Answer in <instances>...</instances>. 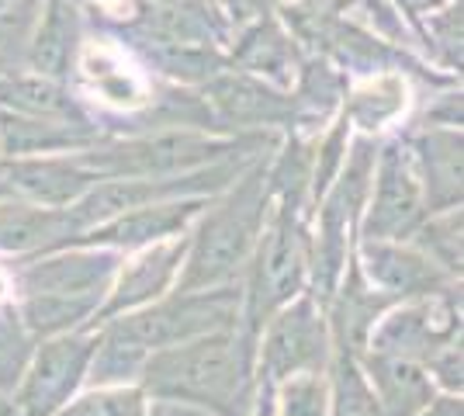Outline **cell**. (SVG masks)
<instances>
[{
	"mask_svg": "<svg viewBox=\"0 0 464 416\" xmlns=\"http://www.w3.org/2000/svg\"><path fill=\"white\" fill-rule=\"evenodd\" d=\"M150 402L142 385H83L53 416H146Z\"/></svg>",
	"mask_w": 464,
	"mask_h": 416,
	"instance_id": "cell-22",
	"label": "cell"
},
{
	"mask_svg": "<svg viewBox=\"0 0 464 416\" xmlns=\"http://www.w3.org/2000/svg\"><path fill=\"white\" fill-rule=\"evenodd\" d=\"M326 378H329V416H385L357 354H347V351H336L333 347Z\"/></svg>",
	"mask_w": 464,
	"mask_h": 416,
	"instance_id": "cell-20",
	"label": "cell"
},
{
	"mask_svg": "<svg viewBox=\"0 0 464 416\" xmlns=\"http://www.w3.org/2000/svg\"><path fill=\"white\" fill-rule=\"evenodd\" d=\"M246 416H277V413H274L271 392H267V385H264V382L256 385V396H253V402H250V410H246Z\"/></svg>",
	"mask_w": 464,
	"mask_h": 416,
	"instance_id": "cell-29",
	"label": "cell"
},
{
	"mask_svg": "<svg viewBox=\"0 0 464 416\" xmlns=\"http://www.w3.org/2000/svg\"><path fill=\"white\" fill-rule=\"evenodd\" d=\"M146 416H212L205 410H194V406H184V402H167V399H153L150 402V413Z\"/></svg>",
	"mask_w": 464,
	"mask_h": 416,
	"instance_id": "cell-28",
	"label": "cell"
},
{
	"mask_svg": "<svg viewBox=\"0 0 464 416\" xmlns=\"http://www.w3.org/2000/svg\"><path fill=\"white\" fill-rule=\"evenodd\" d=\"M426 375L433 378L437 392L447 396H464V337L450 340L447 347H440L437 354L423 364Z\"/></svg>",
	"mask_w": 464,
	"mask_h": 416,
	"instance_id": "cell-26",
	"label": "cell"
},
{
	"mask_svg": "<svg viewBox=\"0 0 464 416\" xmlns=\"http://www.w3.org/2000/svg\"><path fill=\"white\" fill-rule=\"evenodd\" d=\"M353 264L361 267L368 285L395 302L461 285L458 277L444 275L426 254H420L409 239H357Z\"/></svg>",
	"mask_w": 464,
	"mask_h": 416,
	"instance_id": "cell-11",
	"label": "cell"
},
{
	"mask_svg": "<svg viewBox=\"0 0 464 416\" xmlns=\"http://www.w3.org/2000/svg\"><path fill=\"white\" fill-rule=\"evenodd\" d=\"M361 368H364L385 416H416L437 396V385L420 361L385 354V351H364Z\"/></svg>",
	"mask_w": 464,
	"mask_h": 416,
	"instance_id": "cell-16",
	"label": "cell"
},
{
	"mask_svg": "<svg viewBox=\"0 0 464 416\" xmlns=\"http://www.w3.org/2000/svg\"><path fill=\"white\" fill-rule=\"evenodd\" d=\"M0 416H21L18 406H14V402H11L7 396H0Z\"/></svg>",
	"mask_w": 464,
	"mask_h": 416,
	"instance_id": "cell-30",
	"label": "cell"
},
{
	"mask_svg": "<svg viewBox=\"0 0 464 416\" xmlns=\"http://www.w3.org/2000/svg\"><path fill=\"white\" fill-rule=\"evenodd\" d=\"M39 340L28 334L11 298H0V396L11 399Z\"/></svg>",
	"mask_w": 464,
	"mask_h": 416,
	"instance_id": "cell-24",
	"label": "cell"
},
{
	"mask_svg": "<svg viewBox=\"0 0 464 416\" xmlns=\"http://www.w3.org/2000/svg\"><path fill=\"white\" fill-rule=\"evenodd\" d=\"M409 243L433 260L444 275L458 277L464 275V216L458 208H437L426 212V218L409 233Z\"/></svg>",
	"mask_w": 464,
	"mask_h": 416,
	"instance_id": "cell-19",
	"label": "cell"
},
{
	"mask_svg": "<svg viewBox=\"0 0 464 416\" xmlns=\"http://www.w3.org/2000/svg\"><path fill=\"white\" fill-rule=\"evenodd\" d=\"M139 385L150 399L184 402L212 416H246L256 396V330L236 323L205 337L153 351Z\"/></svg>",
	"mask_w": 464,
	"mask_h": 416,
	"instance_id": "cell-1",
	"label": "cell"
},
{
	"mask_svg": "<svg viewBox=\"0 0 464 416\" xmlns=\"http://www.w3.org/2000/svg\"><path fill=\"white\" fill-rule=\"evenodd\" d=\"M388 305H395V298L378 292L374 285L364 281L361 267L350 257L347 271L340 277V285L333 288L326 302L329 334H333V347L347 351V354H364L368 351L371 330L378 326V319L388 313Z\"/></svg>",
	"mask_w": 464,
	"mask_h": 416,
	"instance_id": "cell-14",
	"label": "cell"
},
{
	"mask_svg": "<svg viewBox=\"0 0 464 416\" xmlns=\"http://www.w3.org/2000/svg\"><path fill=\"white\" fill-rule=\"evenodd\" d=\"M333 357L326 305L315 295L288 298L256 326V378L274 385L298 372H326Z\"/></svg>",
	"mask_w": 464,
	"mask_h": 416,
	"instance_id": "cell-6",
	"label": "cell"
},
{
	"mask_svg": "<svg viewBox=\"0 0 464 416\" xmlns=\"http://www.w3.org/2000/svg\"><path fill=\"white\" fill-rule=\"evenodd\" d=\"M416 416H464V396H447V392H437V396L430 399Z\"/></svg>",
	"mask_w": 464,
	"mask_h": 416,
	"instance_id": "cell-27",
	"label": "cell"
},
{
	"mask_svg": "<svg viewBox=\"0 0 464 416\" xmlns=\"http://www.w3.org/2000/svg\"><path fill=\"white\" fill-rule=\"evenodd\" d=\"M271 180L267 167L256 163L205 201L194 226L188 229V250L180 264L177 288H218L239 285L250 264L264 222L271 216Z\"/></svg>",
	"mask_w": 464,
	"mask_h": 416,
	"instance_id": "cell-3",
	"label": "cell"
},
{
	"mask_svg": "<svg viewBox=\"0 0 464 416\" xmlns=\"http://www.w3.org/2000/svg\"><path fill=\"white\" fill-rule=\"evenodd\" d=\"M215 104L232 115V119H264L267 111L274 108V101L260 91V87H253L246 80L239 77H229L222 80V83H215Z\"/></svg>",
	"mask_w": 464,
	"mask_h": 416,
	"instance_id": "cell-25",
	"label": "cell"
},
{
	"mask_svg": "<svg viewBox=\"0 0 464 416\" xmlns=\"http://www.w3.org/2000/svg\"><path fill=\"white\" fill-rule=\"evenodd\" d=\"M184 250H188V233L121 254L115 281L108 288V298H104V305L97 313L94 326L111 316H121V313L142 309V305H150L156 298H163L170 288H177Z\"/></svg>",
	"mask_w": 464,
	"mask_h": 416,
	"instance_id": "cell-10",
	"label": "cell"
},
{
	"mask_svg": "<svg viewBox=\"0 0 464 416\" xmlns=\"http://www.w3.org/2000/svg\"><path fill=\"white\" fill-rule=\"evenodd\" d=\"M208 198H167V201H150L129 208L121 216L108 218L101 226L83 229L80 237H73L70 243H87V247H108L118 254H129L139 247H153L163 239L184 237L194 226L198 212L205 208Z\"/></svg>",
	"mask_w": 464,
	"mask_h": 416,
	"instance_id": "cell-12",
	"label": "cell"
},
{
	"mask_svg": "<svg viewBox=\"0 0 464 416\" xmlns=\"http://www.w3.org/2000/svg\"><path fill=\"white\" fill-rule=\"evenodd\" d=\"M4 178L14 198L35 201L45 208H70L94 188L101 174L87 157H14L4 160Z\"/></svg>",
	"mask_w": 464,
	"mask_h": 416,
	"instance_id": "cell-13",
	"label": "cell"
},
{
	"mask_svg": "<svg viewBox=\"0 0 464 416\" xmlns=\"http://www.w3.org/2000/svg\"><path fill=\"white\" fill-rule=\"evenodd\" d=\"M461 285H454L444 292L402 298V302L388 305V313L371 330L368 351H385V354H399L426 364L450 340H461Z\"/></svg>",
	"mask_w": 464,
	"mask_h": 416,
	"instance_id": "cell-7",
	"label": "cell"
},
{
	"mask_svg": "<svg viewBox=\"0 0 464 416\" xmlns=\"http://www.w3.org/2000/svg\"><path fill=\"white\" fill-rule=\"evenodd\" d=\"M426 195L412 153L402 146H385L371 167V188L357 239H409L426 218Z\"/></svg>",
	"mask_w": 464,
	"mask_h": 416,
	"instance_id": "cell-9",
	"label": "cell"
},
{
	"mask_svg": "<svg viewBox=\"0 0 464 416\" xmlns=\"http://www.w3.org/2000/svg\"><path fill=\"white\" fill-rule=\"evenodd\" d=\"M312 260V205L291 198H274L264 233L256 239L246 271L239 277L243 288V319L256 330L277 305L302 295L309 288Z\"/></svg>",
	"mask_w": 464,
	"mask_h": 416,
	"instance_id": "cell-4",
	"label": "cell"
},
{
	"mask_svg": "<svg viewBox=\"0 0 464 416\" xmlns=\"http://www.w3.org/2000/svg\"><path fill=\"white\" fill-rule=\"evenodd\" d=\"M0 108L28 115V119H49V121H70L73 104L59 91L49 77H18L0 83Z\"/></svg>",
	"mask_w": 464,
	"mask_h": 416,
	"instance_id": "cell-21",
	"label": "cell"
},
{
	"mask_svg": "<svg viewBox=\"0 0 464 416\" xmlns=\"http://www.w3.org/2000/svg\"><path fill=\"white\" fill-rule=\"evenodd\" d=\"M236 323H246L243 319V288L218 285V288H170L167 295L150 305L104 319L97 326L111 330L118 340H125L142 357H150L153 351L205 337L215 330H229Z\"/></svg>",
	"mask_w": 464,
	"mask_h": 416,
	"instance_id": "cell-5",
	"label": "cell"
},
{
	"mask_svg": "<svg viewBox=\"0 0 464 416\" xmlns=\"http://www.w3.org/2000/svg\"><path fill=\"white\" fill-rule=\"evenodd\" d=\"M277 416H329L326 372H298L267 385Z\"/></svg>",
	"mask_w": 464,
	"mask_h": 416,
	"instance_id": "cell-23",
	"label": "cell"
},
{
	"mask_svg": "<svg viewBox=\"0 0 464 416\" xmlns=\"http://www.w3.org/2000/svg\"><path fill=\"white\" fill-rule=\"evenodd\" d=\"M11 188H7V178H4V160H0V198H7Z\"/></svg>",
	"mask_w": 464,
	"mask_h": 416,
	"instance_id": "cell-31",
	"label": "cell"
},
{
	"mask_svg": "<svg viewBox=\"0 0 464 416\" xmlns=\"http://www.w3.org/2000/svg\"><path fill=\"white\" fill-rule=\"evenodd\" d=\"M77 237L70 212L66 208H45L24 198H0V257L4 260H24L39 257L45 250L66 247Z\"/></svg>",
	"mask_w": 464,
	"mask_h": 416,
	"instance_id": "cell-15",
	"label": "cell"
},
{
	"mask_svg": "<svg viewBox=\"0 0 464 416\" xmlns=\"http://www.w3.org/2000/svg\"><path fill=\"white\" fill-rule=\"evenodd\" d=\"M412 163H416L420 180H423V195L430 212L461 205V136H454V132L426 136L416 146Z\"/></svg>",
	"mask_w": 464,
	"mask_h": 416,
	"instance_id": "cell-18",
	"label": "cell"
},
{
	"mask_svg": "<svg viewBox=\"0 0 464 416\" xmlns=\"http://www.w3.org/2000/svg\"><path fill=\"white\" fill-rule=\"evenodd\" d=\"M94 330L59 334L35 343L24 364V375L11 392V402L21 416H53L87 385L91 357H94Z\"/></svg>",
	"mask_w": 464,
	"mask_h": 416,
	"instance_id": "cell-8",
	"label": "cell"
},
{
	"mask_svg": "<svg viewBox=\"0 0 464 416\" xmlns=\"http://www.w3.org/2000/svg\"><path fill=\"white\" fill-rule=\"evenodd\" d=\"M77 70L104 104H115V108L146 104V83L139 77V70H132V63L125 60V53L115 49V45L87 42L80 49Z\"/></svg>",
	"mask_w": 464,
	"mask_h": 416,
	"instance_id": "cell-17",
	"label": "cell"
},
{
	"mask_svg": "<svg viewBox=\"0 0 464 416\" xmlns=\"http://www.w3.org/2000/svg\"><path fill=\"white\" fill-rule=\"evenodd\" d=\"M118 250L66 243L39 257L14 260L7 271L11 302L35 340L94 330V319L115 281Z\"/></svg>",
	"mask_w": 464,
	"mask_h": 416,
	"instance_id": "cell-2",
	"label": "cell"
}]
</instances>
